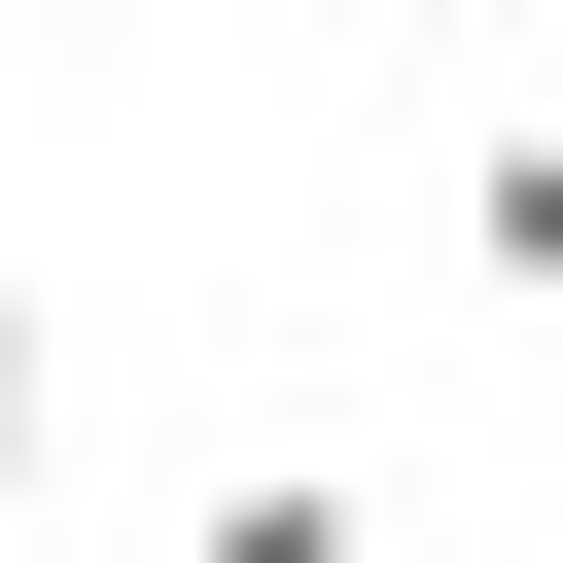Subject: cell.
Segmentation results:
<instances>
[{"mask_svg":"<svg viewBox=\"0 0 563 563\" xmlns=\"http://www.w3.org/2000/svg\"><path fill=\"white\" fill-rule=\"evenodd\" d=\"M176 563H387V528H352V457H211V528H176Z\"/></svg>","mask_w":563,"mask_h":563,"instance_id":"6da1fadb","label":"cell"},{"mask_svg":"<svg viewBox=\"0 0 563 563\" xmlns=\"http://www.w3.org/2000/svg\"><path fill=\"white\" fill-rule=\"evenodd\" d=\"M35 457H70V352H35V282H0V493H35Z\"/></svg>","mask_w":563,"mask_h":563,"instance_id":"7a4b0ae2","label":"cell"},{"mask_svg":"<svg viewBox=\"0 0 563 563\" xmlns=\"http://www.w3.org/2000/svg\"><path fill=\"white\" fill-rule=\"evenodd\" d=\"M422 35H457V70H493V35H528V0H422Z\"/></svg>","mask_w":563,"mask_h":563,"instance_id":"3957f363","label":"cell"},{"mask_svg":"<svg viewBox=\"0 0 563 563\" xmlns=\"http://www.w3.org/2000/svg\"><path fill=\"white\" fill-rule=\"evenodd\" d=\"M70 35H141V0H70Z\"/></svg>","mask_w":563,"mask_h":563,"instance_id":"277c9868","label":"cell"}]
</instances>
